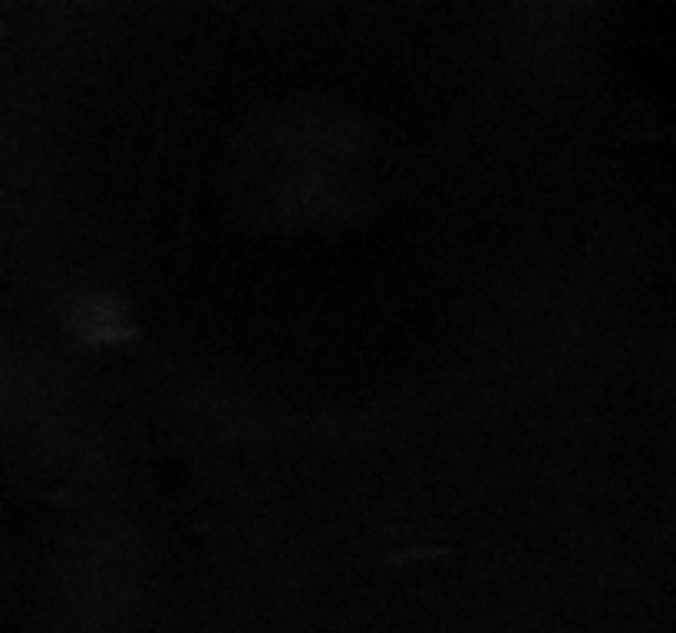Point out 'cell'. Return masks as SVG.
I'll list each match as a JSON object with an SVG mask.
<instances>
[{"mask_svg":"<svg viewBox=\"0 0 676 633\" xmlns=\"http://www.w3.org/2000/svg\"><path fill=\"white\" fill-rule=\"evenodd\" d=\"M165 116H168V106L165 99L159 102V112H155V126H152V145L145 152V165H142V205H139V225L145 228L149 225V215H152V205H155V172H159V162H162V152H165Z\"/></svg>","mask_w":676,"mask_h":633,"instance_id":"1","label":"cell"},{"mask_svg":"<svg viewBox=\"0 0 676 633\" xmlns=\"http://www.w3.org/2000/svg\"><path fill=\"white\" fill-rule=\"evenodd\" d=\"M195 195H198V165L192 162L185 178V198L178 208V225H175V271L185 274L192 264V218H195Z\"/></svg>","mask_w":676,"mask_h":633,"instance_id":"2","label":"cell"},{"mask_svg":"<svg viewBox=\"0 0 676 633\" xmlns=\"http://www.w3.org/2000/svg\"><path fill=\"white\" fill-rule=\"evenodd\" d=\"M456 554V547L449 545H432V547H406V551H393L383 557V564H419V561H446Z\"/></svg>","mask_w":676,"mask_h":633,"instance_id":"3","label":"cell"},{"mask_svg":"<svg viewBox=\"0 0 676 633\" xmlns=\"http://www.w3.org/2000/svg\"><path fill=\"white\" fill-rule=\"evenodd\" d=\"M188 535H198V538H215L221 531V524L215 518H188L185 521Z\"/></svg>","mask_w":676,"mask_h":633,"instance_id":"4","label":"cell"},{"mask_svg":"<svg viewBox=\"0 0 676 633\" xmlns=\"http://www.w3.org/2000/svg\"><path fill=\"white\" fill-rule=\"evenodd\" d=\"M33 498H44V502H50V505H69L73 502V491L69 488H37Z\"/></svg>","mask_w":676,"mask_h":633,"instance_id":"5","label":"cell"}]
</instances>
